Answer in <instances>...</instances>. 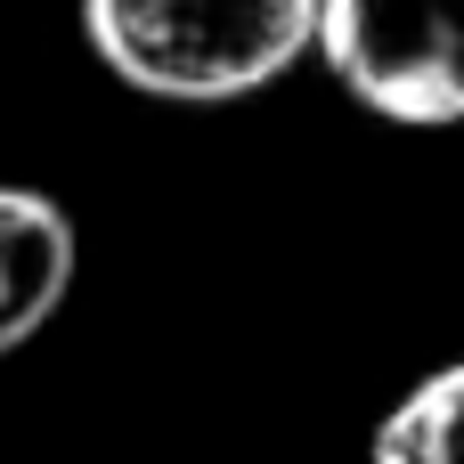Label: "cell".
<instances>
[{
    "label": "cell",
    "mask_w": 464,
    "mask_h": 464,
    "mask_svg": "<svg viewBox=\"0 0 464 464\" xmlns=\"http://www.w3.org/2000/svg\"><path fill=\"white\" fill-rule=\"evenodd\" d=\"M90 57L171 106H228L318 49V0H82Z\"/></svg>",
    "instance_id": "obj_1"
},
{
    "label": "cell",
    "mask_w": 464,
    "mask_h": 464,
    "mask_svg": "<svg viewBox=\"0 0 464 464\" xmlns=\"http://www.w3.org/2000/svg\"><path fill=\"white\" fill-rule=\"evenodd\" d=\"M318 57L383 122H464V0H318Z\"/></svg>",
    "instance_id": "obj_2"
},
{
    "label": "cell",
    "mask_w": 464,
    "mask_h": 464,
    "mask_svg": "<svg viewBox=\"0 0 464 464\" xmlns=\"http://www.w3.org/2000/svg\"><path fill=\"white\" fill-rule=\"evenodd\" d=\"M73 269H82L73 212H65L49 188L0 179V359L24 351V343L65 310Z\"/></svg>",
    "instance_id": "obj_3"
},
{
    "label": "cell",
    "mask_w": 464,
    "mask_h": 464,
    "mask_svg": "<svg viewBox=\"0 0 464 464\" xmlns=\"http://www.w3.org/2000/svg\"><path fill=\"white\" fill-rule=\"evenodd\" d=\"M367 464H464V359L432 367L392 400V416L367 440Z\"/></svg>",
    "instance_id": "obj_4"
}]
</instances>
